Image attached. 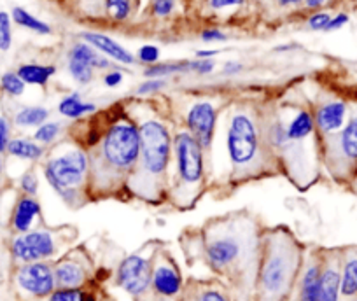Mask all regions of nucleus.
I'll list each match as a JSON object with an SVG mask.
<instances>
[{
	"label": "nucleus",
	"instance_id": "obj_13",
	"mask_svg": "<svg viewBox=\"0 0 357 301\" xmlns=\"http://www.w3.org/2000/svg\"><path fill=\"white\" fill-rule=\"evenodd\" d=\"M218 126V109L208 100L195 102L186 114V132L200 142L204 149H211Z\"/></svg>",
	"mask_w": 357,
	"mask_h": 301
},
{
	"label": "nucleus",
	"instance_id": "obj_2",
	"mask_svg": "<svg viewBox=\"0 0 357 301\" xmlns=\"http://www.w3.org/2000/svg\"><path fill=\"white\" fill-rule=\"evenodd\" d=\"M140 156L139 125L133 119H114L102 135L97 149V173L114 176L118 179L126 177L137 169ZM93 167V169H95Z\"/></svg>",
	"mask_w": 357,
	"mask_h": 301
},
{
	"label": "nucleus",
	"instance_id": "obj_27",
	"mask_svg": "<svg viewBox=\"0 0 357 301\" xmlns=\"http://www.w3.org/2000/svg\"><path fill=\"white\" fill-rule=\"evenodd\" d=\"M46 301H98V296L89 287H56Z\"/></svg>",
	"mask_w": 357,
	"mask_h": 301
},
{
	"label": "nucleus",
	"instance_id": "obj_50",
	"mask_svg": "<svg viewBox=\"0 0 357 301\" xmlns=\"http://www.w3.org/2000/svg\"><path fill=\"white\" fill-rule=\"evenodd\" d=\"M352 183H354V184H356V190H357V176H356V177H354V180H352Z\"/></svg>",
	"mask_w": 357,
	"mask_h": 301
},
{
	"label": "nucleus",
	"instance_id": "obj_12",
	"mask_svg": "<svg viewBox=\"0 0 357 301\" xmlns=\"http://www.w3.org/2000/svg\"><path fill=\"white\" fill-rule=\"evenodd\" d=\"M184 291V280L181 270L168 256L158 254L153 261V275H151V294L156 300L174 301Z\"/></svg>",
	"mask_w": 357,
	"mask_h": 301
},
{
	"label": "nucleus",
	"instance_id": "obj_37",
	"mask_svg": "<svg viewBox=\"0 0 357 301\" xmlns=\"http://www.w3.org/2000/svg\"><path fill=\"white\" fill-rule=\"evenodd\" d=\"M20 190L26 196H36L37 191H39V179L33 172H25L20 177Z\"/></svg>",
	"mask_w": 357,
	"mask_h": 301
},
{
	"label": "nucleus",
	"instance_id": "obj_30",
	"mask_svg": "<svg viewBox=\"0 0 357 301\" xmlns=\"http://www.w3.org/2000/svg\"><path fill=\"white\" fill-rule=\"evenodd\" d=\"M190 70V61H181V63H156L151 65L144 70V75L147 79H167L174 74Z\"/></svg>",
	"mask_w": 357,
	"mask_h": 301
},
{
	"label": "nucleus",
	"instance_id": "obj_10",
	"mask_svg": "<svg viewBox=\"0 0 357 301\" xmlns=\"http://www.w3.org/2000/svg\"><path fill=\"white\" fill-rule=\"evenodd\" d=\"M9 251L13 259L20 265L50 261L60 254V242L50 230H30L29 233L16 235Z\"/></svg>",
	"mask_w": 357,
	"mask_h": 301
},
{
	"label": "nucleus",
	"instance_id": "obj_11",
	"mask_svg": "<svg viewBox=\"0 0 357 301\" xmlns=\"http://www.w3.org/2000/svg\"><path fill=\"white\" fill-rule=\"evenodd\" d=\"M15 282L25 296L36 301H46L50 294L56 289V279H54L53 265L50 261L20 265L15 273Z\"/></svg>",
	"mask_w": 357,
	"mask_h": 301
},
{
	"label": "nucleus",
	"instance_id": "obj_28",
	"mask_svg": "<svg viewBox=\"0 0 357 301\" xmlns=\"http://www.w3.org/2000/svg\"><path fill=\"white\" fill-rule=\"evenodd\" d=\"M67 70L72 79L77 84H81V86L89 84L95 77V68L88 61L79 60V58L74 56H67Z\"/></svg>",
	"mask_w": 357,
	"mask_h": 301
},
{
	"label": "nucleus",
	"instance_id": "obj_6",
	"mask_svg": "<svg viewBox=\"0 0 357 301\" xmlns=\"http://www.w3.org/2000/svg\"><path fill=\"white\" fill-rule=\"evenodd\" d=\"M226 153L233 169H247L261 153L257 121L247 112H233L226 132Z\"/></svg>",
	"mask_w": 357,
	"mask_h": 301
},
{
	"label": "nucleus",
	"instance_id": "obj_38",
	"mask_svg": "<svg viewBox=\"0 0 357 301\" xmlns=\"http://www.w3.org/2000/svg\"><path fill=\"white\" fill-rule=\"evenodd\" d=\"M329 20H331V15L326 11H317L307 20V26L314 32H326V26H328Z\"/></svg>",
	"mask_w": 357,
	"mask_h": 301
},
{
	"label": "nucleus",
	"instance_id": "obj_5",
	"mask_svg": "<svg viewBox=\"0 0 357 301\" xmlns=\"http://www.w3.org/2000/svg\"><path fill=\"white\" fill-rule=\"evenodd\" d=\"M249 254V238L236 226H221L207 235L204 258L208 268L219 275H228L240 268Z\"/></svg>",
	"mask_w": 357,
	"mask_h": 301
},
{
	"label": "nucleus",
	"instance_id": "obj_26",
	"mask_svg": "<svg viewBox=\"0 0 357 301\" xmlns=\"http://www.w3.org/2000/svg\"><path fill=\"white\" fill-rule=\"evenodd\" d=\"M11 18H13V23H16V25L22 26V29L37 33V36H50V33L53 32L50 23L43 22V20H39L37 16H33L32 13L26 11L25 8L13 9Z\"/></svg>",
	"mask_w": 357,
	"mask_h": 301
},
{
	"label": "nucleus",
	"instance_id": "obj_49",
	"mask_svg": "<svg viewBox=\"0 0 357 301\" xmlns=\"http://www.w3.org/2000/svg\"><path fill=\"white\" fill-rule=\"evenodd\" d=\"M303 0H277V4L280 6V8H293V6H298L301 4Z\"/></svg>",
	"mask_w": 357,
	"mask_h": 301
},
{
	"label": "nucleus",
	"instance_id": "obj_35",
	"mask_svg": "<svg viewBox=\"0 0 357 301\" xmlns=\"http://www.w3.org/2000/svg\"><path fill=\"white\" fill-rule=\"evenodd\" d=\"M160 47L154 46V44H146L137 51V60L151 67V65H156L160 61Z\"/></svg>",
	"mask_w": 357,
	"mask_h": 301
},
{
	"label": "nucleus",
	"instance_id": "obj_48",
	"mask_svg": "<svg viewBox=\"0 0 357 301\" xmlns=\"http://www.w3.org/2000/svg\"><path fill=\"white\" fill-rule=\"evenodd\" d=\"M308 9H319L326 4V0H303Z\"/></svg>",
	"mask_w": 357,
	"mask_h": 301
},
{
	"label": "nucleus",
	"instance_id": "obj_32",
	"mask_svg": "<svg viewBox=\"0 0 357 301\" xmlns=\"http://www.w3.org/2000/svg\"><path fill=\"white\" fill-rule=\"evenodd\" d=\"M60 135H61V123L46 121L44 125H40L39 128H36V132H33V140H36L37 144H40L43 147H46L56 142Z\"/></svg>",
	"mask_w": 357,
	"mask_h": 301
},
{
	"label": "nucleus",
	"instance_id": "obj_16",
	"mask_svg": "<svg viewBox=\"0 0 357 301\" xmlns=\"http://www.w3.org/2000/svg\"><path fill=\"white\" fill-rule=\"evenodd\" d=\"M317 301H342L340 294V249L322 252Z\"/></svg>",
	"mask_w": 357,
	"mask_h": 301
},
{
	"label": "nucleus",
	"instance_id": "obj_29",
	"mask_svg": "<svg viewBox=\"0 0 357 301\" xmlns=\"http://www.w3.org/2000/svg\"><path fill=\"white\" fill-rule=\"evenodd\" d=\"M183 301H231V298H229V294L222 287L205 284V286H200L195 291H191Z\"/></svg>",
	"mask_w": 357,
	"mask_h": 301
},
{
	"label": "nucleus",
	"instance_id": "obj_4",
	"mask_svg": "<svg viewBox=\"0 0 357 301\" xmlns=\"http://www.w3.org/2000/svg\"><path fill=\"white\" fill-rule=\"evenodd\" d=\"M139 133L140 156L137 173L149 183H160L167 173L174 155V137L170 128L160 119L151 118L139 123Z\"/></svg>",
	"mask_w": 357,
	"mask_h": 301
},
{
	"label": "nucleus",
	"instance_id": "obj_17",
	"mask_svg": "<svg viewBox=\"0 0 357 301\" xmlns=\"http://www.w3.org/2000/svg\"><path fill=\"white\" fill-rule=\"evenodd\" d=\"M81 39L84 40V43H88L89 46H93L98 53H102L111 61H116V63H121V65L135 63V54H133L132 51L126 49V47L123 46V44H119L118 40L105 36V33L82 32Z\"/></svg>",
	"mask_w": 357,
	"mask_h": 301
},
{
	"label": "nucleus",
	"instance_id": "obj_20",
	"mask_svg": "<svg viewBox=\"0 0 357 301\" xmlns=\"http://www.w3.org/2000/svg\"><path fill=\"white\" fill-rule=\"evenodd\" d=\"M40 215V203L36 196H26L23 194L18 201H16L15 208H13L11 215V228L18 235L29 233L36 224L37 217Z\"/></svg>",
	"mask_w": 357,
	"mask_h": 301
},
{
	"label": "nucleus",
	"instance_id": "obj_31",
	"mask_svg": "<svg viewBox=\"0 0 357 301\" xmlns=\"http://www.w3.org/2000/svg\"><path fill=\"white\" fill-rule=\"evenodd\" d=\"M26 84L23 83V79L18 75V72H4L0 75V90L4 91L8 97L18 98L25 93Z\"/></svg>",
	"mask_w": 357,
	"mask_h": 301
},
{
	"label": "nucleus",
	"instance_id": "obj_18",
	"mask_svg": "<svg viewBox=\"0 0 357 301\" xmlns=\"http://www.w3.org/2000/svg\"><path fill=\"white\" fill-rule=\"evenodd\" d=\"M322 268V252L314 254L303 261L300 277L296 282V300L294 301H317L319 279Z\"/></svg>",
	"mask_w": 357,
	"mask_h": 301
},
{
	"label": "nucleus",
	"instance_id": "obj_36",
	"mask_svg": "<svg viewBox=\"0 0 357 301\" xmlns=\"http://www.w3.org/2000/svg\"><path fill=\"white\" fill-rule=\"evenodd\" d=\"M177 8V0H153L151 4V13L156 18H168Z\"/></svg>",
	"mask_w": 357,
	"mask_h": 301
},
{
	"label": "nucleus",
	"instance_id": "obj_42",
	"mask_svg": "<svg viewBox=\"0 0 357 301\" xmlns=\"http://www.w3.org/2000/svg\"><path fill=\"white\" fill-rule=\"evenodd\" d=\"M200 37L204 43H225V40L228 39L226 33L219 29H205L204 32L200 33Z\"/></svg>",
	"mask_w": 357,
	"mask_h": 301
},
{
	"label": "nucleus",
	"instance_id": "obj_44",
	"mask_svg": "<svg viewBox=\"0 0 357 301\" xmlns=\"http://www.w3.org/2000/svg\"><path fill=\"white\" fill-rule=\"evenodd\" d=\"M347 23H349V16H347L345 13H338V15L331 16L328 26H326V32H335V30L343 29Z\"/></svg>",
	"mask_w": 357,
	"mask_h": 301
},
{
	"label": "nucleus",
	"instance_id": "obj_7",
	"mask_svg": "<svg viewBox=\"0 0 357 301\" xmlns=\"http://www.w3.org/2000/svg\"><path fill=\"white\" fill-rule=\"evenodd\" d=\"M205 149L190 132L174 137V158L177 180L183 187H198L205 177Z\"/></svg>",
	"mask_w": 357,
	"mask_h": 301
},
{
	"label": "nucleus",
	"instance_id": "obj_33",
	"mask_svg": "<svg viewBox=\"0 0 357 301\" xmlns=\"http://www.w3.org/2000/svg\"><path fill=\"white\" fill-rule=\"evenodd\" d=\"M105 11L114 22H126L132 16V0H104Z\"/></svg>",
	"mask_w": 357,
	"mask_h": 301
},
{
	"label": "nucleus",
	"instance_id": "obj_34",
	"mask_svg": "<svg viewBox=\"0 0 357 301\" xmlns=\"http://www.w3.org/2000/svg\"><path fill=\"white\" fill-rule=\"evenodd\" d=\"M13 46V18L9 13L0 11V51H9Z\"/></svg>",
	"mask_w": 357,
	"mask_h": 301
},
{
	"label": "nucleus",
	"instance_id": "obj_22",
	"mask_svg": "<svg viewBox=\"0 0 357 301\" xmlns=\"http://www.w3.org/2000/svg\"><path fill=\"white\" fill-rule=\"evenodd\" d=\"M8 155L11 158L22 160V162H39L44 156V147L33 139L16 137V139L9 140Z\"/></svg>",
	"mask_w": 357,
	"mask_h": 301
},
{
	"label": "nucleus",
	"instance_id": "obj_46",
	"mask_svg": "<svg viewBox=\"0 0 357 301\" xmlns=\"http://www.w3.org/2000/svg\"><path fill=\"white\" fill-rule=\"evenodd\" d=\"M243 68L242 63H238V61H226L225 67H222V74L225 75H236L240 74Z\"/></svg>",
	"mask_w": 357,
	"mask_h": 301
},
{
	"label": "nucleus",
	"instance_id": "obj_21",
	"mask_svg": "<svg viewBox=\"0 0 357 301\" xmlns=\"http://www.w3.org/2000/svg\"><path fill=\"white\" fill-rule=\"evenodd\" d=\"M286 132L291 146H293V144L305 142V140L310 139L315 133L314 114H312L310 111H307V109L296 111V114H294L289 121H286Z\"/></svg>",
	"mask_w": 357,
	"mask_h": 301
},
{
	"label": "nucleus",
	"instance_id": "obj_47",
	"mask_svg": "<svg viewBox=\"0 0 357 301\" xmlns=\"http://www.w3.org/2000/svg\"><path fill=\"white\" fill-rule=\"evenodd\" d=\"M215 54H218V49H204V51H198L197 58H202V60H212Z\"/></svg>",
	"mask_w": 357,
	"mask_h": 301
},
{
	"label": "nucleus",
	"instance_id": "obj_9",
	"mask_svg": "<svg viewBox=\"0 0 357 301\" xmlns=\"http://www.w3.org/2000/svg\"><path fill=\"white\" fill-rule=\"evenodd\" d=\"M153 256L135 252L119 261L116 268V286L135 300H144L151 294V275H153Z\"/></svg>",
	"mask_w": 357,
	"mask_h": 301
},
{
	"label": "nucleus",
	"instance_id": "obj_25",
	"mask_svg": "<svg viewBox=\"0 0 357 301\" xmlns=\"http://www.w3.org/2000/svg\"><path fill=\"white\" fill-rule=\"evenodd\" d=\"M50 119V111L43 105H26L15 114V125L20 128H39Z\"/></svg>",
	"mask_w": 357,
	"mask_h": 301
},
{
	"label": "nucleus",
	"instance_id": "obj_45",
	"mask_svg": "<svg viewBox=\"0 0 357 301\" xmlns=\"http://www.w3.org/2000/svg\"><path fill=\"white\" fill-rule=\"evenodd\" d=\"M123 83V74L119 70H109L104 75V84L107 88H118Z\"/></svg>",
	"mask_w": 357,
	"mask_h": 301
},
{
	"label": "nucleus",
	"instance_id": "obj_19",
	"mask_svg": "<svg viewBox=\"0 0 357 301\" xmlns=\"http://www.w3.org/2000/svg\"><path fill=\"white\" fill-rule=\"evenodd\" d=\"M342 301H357V247L340 249Z\"/></svg>",
	"mask_w": 357,
	"mask_h": 301
},
{
	"label": "nucleus",
	"instance_id": "obj_1",
	"mask_svg": "<svg viewBox=\"0 0 357 301\" xmlns=\"http://www.w3.org/2000/svg\"><path fill=\"white\" fill-rule=\"evenodd\" d=\"M303 254L291 237H273L261 245L256 287L259 301H286L303 268Z\"/></svg>",
	"mask_w": 357,
	"mask_h": 301
},
{
	"label": "nucleus",
	"instance_id": "obj_39",
	"mask_svg": "<svg viewBox=\"0 0 357 301\" xmlns=\"http://www.w3.org/2000/svg\"><path fill=\"white\" fill-rule=\"evenodd\" d=\"M9 140H11V125L4 116H0V169H2V156L8 153Z\"/></svg>",
	"mask_w": 357,
	"mask_h": 301
},
{
	"label": "nucleus",
	"instance_id": "obj_43",
	"mask_svg": "<svg viewBox=\"0 0 357 301\" xmlns=\"http://www.w3.org/2000/svg\"><path fill=\"white\" fill-rule=\"evenodd\" d=\"M245 4V0H208V6L214 11H222L228 8H238V6Z\"/></svg>",
	"mask_w": 357,
	"mask_h": 301
},
{
	"label": "nucleus",
	"instance_id": "obj_24",
	"mask_svg": "<svg viewBox=\"0 0 357 301\" xmlns=\"http://www.w3.org/2000/svg\"><path fill=\"white\" fill-rule=\"evenodd\" d=\"M58 112L67 119H81L84 116L97 112V105L84 102L79 93H70L61 98L60 104H58Z\"/></svg>",
	"mask_w": 357,
	"mask_h": 301
},
{
	"label": "nucleus",
	"instance_id": "obj_3",
	"mask_svg": "<svg viewBox=\"0 0 357 301\" xmlns=\"http://www.w3.org/2000/svg\"><path fill=\"white\" fill-rule=\"evenodd\" d=\"M91 162L84 149L70 147L60 155L47 158L43 173L54 193L67 205L75 207L81 200V186L88 179Z\"/></svg>",
	"mask_w": 357,
	"mask_h": 301
},
{
	"label": "nucleus",
	"instance_id": "obj_40",
	"mask_svg": "<svg viewBox=\"0 0 357 301\" xmlns=\"http://www.w3.org/2000/svg\"><path fill=\"white\" fill-rule=\"evenodd\" d=\"M165 86H167V81L165 79H146L144 83L139 84L137 93L142 95V97H147V95L160 93L161 90H165Z\"/></svg>",
	"mask_w": 357,
	"mask_h": 301
},
{
	"label": "nucleus",
	"instance_id": "obj_23",
	"mask_svg": "<svg viewBox=\"0 0 357 301\" xmlns=\"http://www.w3.org/2000/svg\"><path fill=\"white\" fill-rule=\"evenodd\" d=\"M16 72L26 86H46L51 77L56 74V67L43 63H23Z\"/></svg>",
	"mask_w": 357,
	"mask_h": 301
},
{
	"label": "nucleus",
	"instance_id": "obj_8",
	"mask_svg": "<svg viewBox=\"0 0 357 301\" xmlns=\"http://www.w3.org/2000/svg\"><path fill=\"white\" fill-rule=\"evenodd\" d=\"M331 158V172L340 180H354L357 176V112L347 119L345 126L336 135L326 140Z\"/></svg>",
	"mask_w": 357,
	"mask_h": 301
},
{
	"label": "nucleus",
	"instance_id": "obj_14",
	"mask_svg": "<svg viewBox=\"0 0 357 301\" xmlns=\"http://www.w3.org/2000/svg\"><path fill=\"white\" fill-rule=\"evenodd\" d=\"M56 287H88L91 279L88 258L81 252H68L54 261L53 265Z\"/></svg>",
	"mask_w": 357,
	"mask_h": 301
},
{
	"label": "nucleus",
	"instance_id": "obj_41",
	"mask_svg": "<svg viewBox=\"0 0 357 301\" xmlns=\"http://www.w3.org/2000/svg\"><path fill=\"white\" fill-rule=\"evenodd\" d=\"M215 68L214 60H202V58H197V60L190 61V72H195L198 75H207L212 74Z\"/></svg>",
	"mask_w": 357,
	"mask_h": 301
},
{
	"label": "nucleus",
	"instance_id": "obj_15",
	"mask_svg": "<svg viewBox=\"0 0 357 301\" xmlns=\"http://www.w3.org/2000/svg\"><path fill=\"white\" fill-rule=\"evenodd\" d=\"M349 118V107L343 100H328L315 109V132L326 140L340 132Z\"/></svg>",
	"mask_w": 357,
	"mask_h": 301
}]
</instances>
